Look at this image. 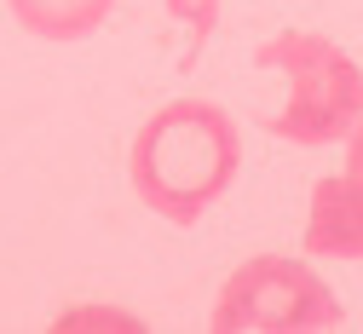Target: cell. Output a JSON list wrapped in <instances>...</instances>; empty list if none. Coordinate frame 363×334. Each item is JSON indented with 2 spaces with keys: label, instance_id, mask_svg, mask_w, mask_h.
Here are the masks:
<instances>
[{
  "label": "cell",
  "instance_id": "7a4b0ae2",
  "mask_svg": "<svg viewBox=\"0 0 363 334\" xmlns=\"http://www.w3.org/2000/svg\"><path fill=\"white\" fill-rule=\"evenodd\" d=\"M259 69H277L283 75V104L265 116V133L289 138L300 150H329L357 127L363 116V64L335 46L329 35H311V29H283L271 35L259 52Z\"/></svg>",
  "mask_w": 363,
  "mask_h": 334
},
{
  "label": "cell",
  "instance_id": "5b68a950",
  "mask_svg": "<svg viewBox=\"0 0 363 334\" xmlns=\"http://www.w3.org/2000/svg\"><path fill=\"white\" fill-rule=\"evenodd\" d=\"M6 12L35 40H86L116 12V0H6Z\"/></svg>",
  "mask_w": 363,
  "mask_h": 334
},
{
  "label": "cell",
  "instance_id": "52a82bcc",
  "mask_svg": "<svg viewBox=\"0 0 363 334\" xmlns=\"http://www.w3.org/2000/svg\"><path fill=\"white\" fill-rule=\"evenodd\" d=\"M52 328H145L133 311H110V306H75V311H58Z\"/></svg>",
  "mask_w": 363,
  "mask_h": 334
},
{
  "label": "cell",
  "instance_id": "8992f818",
  "mask_svg": "<svg viewBox=\"0 0 363 334\" xmlns=\"http://www.w3.org/2000/svg\"><path fill=\"white\" fill-rule=\"evenodd\" d=\"M167 12L185 23V58H196L219 23V0H167Z\"/></svg>",
  "mask_w": 363,
  "mask_h": 334
},
{
  "label": "cell",
  "instance_id": "277c9868",
  "mask_svg": "<svg viewBox=\"0 0 363 334\" xmlns=\"http://www.w3.org/2000/svg\"><path fill=\"white\" fill-rule=\"evenodd\" d=\"M340 145H346V167L311 184L300 248L317 254V260L363 265V121L340 138Z\"/></svg>",
  "mask_w": 363,
  "mask_h": 334
},
{
  "label": "cell",
  "instance_id": "3957f363",
  "mask_svg": "<svg viewBox=\"0 0 363 334\" xmlns=\"http://www.w3.org/2000/svg\"><path fill=\"white\" fill-rule=\"evenodd\" d=\"M340 323H346L340 294L311 260H294V254L242 260L208 306V328L219 334H317Z\"/></svg>",
  "mask_w": 363,
  "mask_h": 334
},
{
  "label": "cell",
  "instance_id": "ba28073f",
  "mask_svg": "<svg viewBox=\"0 0 363 334\" xmlns=\"http://www.w3.org/2000/svg\"><path fill=\"white\" fill-rule=\"evenodd\" d=\"M357 121H363V116H357Z\"/></svg>",
  "mask_w": 363,
  "mask_h": 334
},
{
  "label": "cell",
  "instance_id": "6da1fadb",
  "mask_svg": "<svg viewBox=\"0 0 363 334\" xmlns=\"http://www.w3.org/2000/svg\"><path fill=\"white\" fill-rule=\"evenodd\" d=\"M242 173V133L237 116L213 99H173L162 104L127 150V184L156 219L191 230Z\"/></svg>",
  "mask_w": 363,
  "mask_h": 334
}]
</instances>
